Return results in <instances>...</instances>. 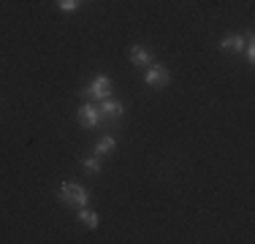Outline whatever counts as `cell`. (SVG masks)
I'll list each match as a JSON object with an SVG mask.
<instances>
[{
  "label": "cell",
  "mask_w": 255,
  "mask_h": 244,
  "mask_svg": "<svg viewBox=\"0 0 255 244\" xmlns=\"http://www.w3.org/2000/svg\"><path fill=\"white\" fill-rule=\"evenodd\" d=\"M130 63L133 65H152V54L144 46H133L130 49Z\"/></svg>",
  "instance_id": "8992f818"
},
{
  "label": "cell",
  "mask_w": 255,
  "mask_h": 244,
  "mask_svg": "<svg viewBox=\"0 0 255 244\" xmlns=\"http://www.w3.org/2000/svg\"><path fill=\"white\" fill-rule=\"evenodd\" d=\"M82 95L84 98H98V101L109 98V95H112V79H109V76H95L93 82L82 90Z\"/></svg>",
  "instance_id": "7a4b0ae2"
},
{
  "label": "cell",
  "mask_w": 255,
  "mask_h": 244,
  "mask_svg": "<svg viewBox=\"0 0 255 244\" xmlns=\"http://www.w3.org/2000/svg\"><path fill=\"white\" fill-rule=\"evenodd\" d=\"M76 120H79V125H84V127H98V125H101V112H98V106H93V103H84V106L79 109Z\"/></svg>",
  "instance_id": "277c9868"
},
{
  "label": "cell",
  "mask_w": 255,
  "mask_h": 244,
  "mask_svg": "<svg viewBox=\"0 0 255 244\" xmlns=\"http://www.w3.org/2000/svg\"><path fill=\"white\" fill-rule=\"evenodd\" d=\"M245 44L247 41L242 38V35H226V38L220 41V49H226V52H242Z\"/></svg>",
  "instance_id": "52a82bcc"
},
{
  "label": "cell",
  "mask_w": 255,
  "mask_h": 244,
  "mask_svg": "<svg viewBox=\"0 0 255 244\" xmlns=\"http://www.w3.org/2000/svg\"><path fill=\"white\" fill-rule=\"evenodd\" d=\"M144 82L149 84V87H166L168 82H171V71L166 68V65H149L147 76H144Z\"/></svg>",
  "instance_id": "3957f363"
},
{
  "label": "cell",
  "mask_w": 255,
  "mask_h": 244,
  "mask_svg": "<svg viewBox=\"0 0 255 244\" xmlns=\"http://www.w3.org/2000/svg\"><path fill=\"white\" fill-rule=\"evenodd\" d=\"M57 5L63 11H76L79 8V0H57Z\"/></svg>",
  "instance_id": "8fae6325"
},
{
  "label": "cell",
  "mask_w": 255,
  "mask_h": 244,
  "mask_svg": "<svg viewBox=\"0 0 255 244\" xmlns=\"http://www.w3.org/2000/svg\"><path fill=\"white\" fill-rule=\"evenodd\" d=\"M98 112H101V120H120L125 114V106L120 101H109V98H103Z\"/></svg>",
  "instance_id": "5b68a950"
},
{
  "label": "cell",
  "mask_w": 255,
  "mask_h": 244,
  "mask_svg": "<svg viewBox=\"0 0 255 244\" xmlns=\"http://www.w3.org/2000/svg\"><path fill=\"white\" fill-rule=\"evenodd\" d=\"M82 166L87 168V171H93V174H98V171H101V160H98V155H95V157H87V160H84Z\"/></svg>",
  "instance_id": "30bf717a"
},
{
  "label": "cell",
  "mask_w": 255,
  "mask_h": 244,
  "mask_svg": "<svg viewBox=\"0 0 255 244\" xmlns=\"http://www.w3.org/2000/svg\"><path fill=\"white\" fill-rule=\"evenodd\" d=\"M79 223L87 225V228H98V215H95V212H90L87 206H82V212H79Z\"/></svg>",
  "instance_id": "9c48e42d"
},
{
  "label": "cell",
  "mask_w": 255,
  "mask_h": 244,
  "mask_svg": "<svg viewBox=\"0 0 255 244\" xmlns=\"http://www.w3.org/2000/svg\"><path fill=\"white\" fill-rule=\"evenodd\" d=\"M114 146H117V141H114V136H103L98 144H95V155H112L114 152Z\"/></svg>",
  "instance_id": "ba28073f"
},
{
  "label": "cell",
  "mask_w": 255,
  "mask_h": 244,
  "mask_svg": "<svg viewBox=\"0 0 255 244\" xmlns=\"http://www.w3.org/2000/svg\"><path fill=\"white\" fill-rule=\"evenodd\" d=\"M60 198H63L65 204H74V206H87L90 193L84 190L82 185H76V182H65V185L60 187Z\"/></svg>",
  "instance_id": "6da1fadb"
}]
</instances>
